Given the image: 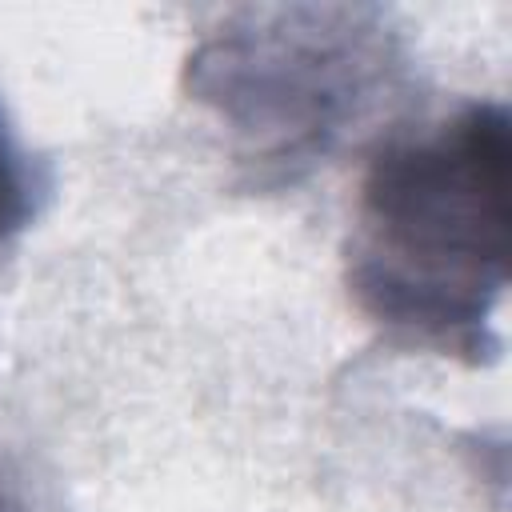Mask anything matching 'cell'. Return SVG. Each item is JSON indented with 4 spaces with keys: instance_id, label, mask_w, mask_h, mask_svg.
I'll return each instance as SVG.
<instances>
[{
    "instance_id": "6da1fadb",
    "label": "cell",
    "mask_w": 512,
    "mask_h": 512,
    "mask_svg": "<svg viewBox=\"0 0 512 512\" xmlns=\"http://www.w3.org/2000/svg\"><path fill=\"white\" fill-rule=\"evenodd\" d=\"M508 116L472 104L432 140L384 148L364 176L372 244L352 260L360 304L392 324L464 332L508 272Z\"/></svg>"
},
{
    "instance_id": "7a4b0ae2",
    "label": "cell",
    "mask_w": 512,
    "mask_h": 512,
    "mask_svg": "<svg viewBox=\"0 0 512 512\" xmlns=\"http://www.w3.org/2000/svg\"><path fill=\"white\" fill-rule=\"evenodd\" d=\"M32 216V184H28V168L24 156L0 116V240L12 236L16 228H24V220Z\"/></svg>"
},
{
    "instance_id": "3957f363",
    "label": "cell",
    "mask_w": 512,
    "mask_h": 512,
    "mask_svg": "<svg viewBox=\"0 0 512 512\" xmlns=\"http://www.w3.org/2000/svg\"><path fill=\"white\" fill-rule=\"evenodd\" d=\"M0 512H20V508L12 504V496H8V492H0Z\"/></svg>"
}]
</instances>
